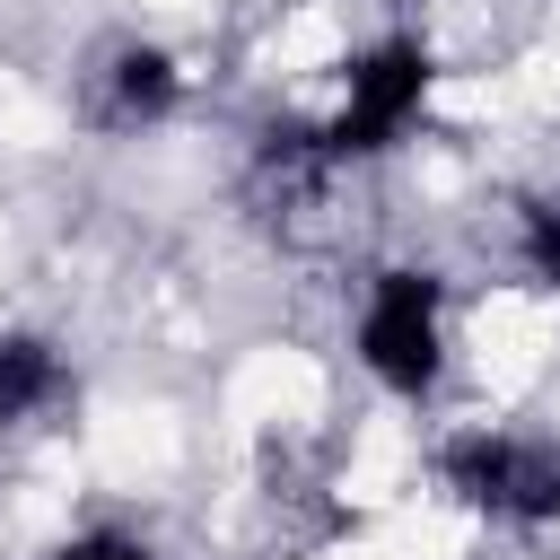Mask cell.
Returning a JSON list of instances; mask_svg holds the SVG:
<instances>
[{
  "mask_svg": "<svg viewBox=\"0 0 560 560\" xmlns=\"http://www.w3.org/2000/svg\"><path fill=\"white\" fill-rule=\"evenodd\" d=\"M446 280L429 262H376L359 280V306H350V359L394 394V402H429L446 385Z\"/></svg>",
  "mask_w": 560,
  "mask_h": 560,
  "instance_id": "cell-1",
  "label": "cell"
},
{
  "mask_svg": "<svg viewBox=\"0 0 560 560\" xmlns=\"http://www.w3.org/2000/svg\"><path fill=\"white\" fill-rule=\"evenodd\" d=\"M438 490L481 525L542 534V525H560V438L499 429V420L455 429V438H438Z\"/></svg>",
  "mask_w": 560,
  "mask_h": 560,
  "instance_id": "cell-2",
  "label": "cell"
},
{
  "mask_svg": "<svg viewBox=\"0 0 560 560\" xmlns=\"http://www.w3.org/2000/svg\"><path fill=\"white\" fill-rule=\"evenodd\" d=\"M429 88H438V52H429L411 26H394V35L359 44V52H350V70H341V105L315 122V131H324V149H332V166L385 158V149L429 114Z\"/></svg>",
  "mask_w": 560,
  "mask_h": 560,
  "instance_id": "cell-3",
  "label": "cell"
},
{
  "mask_svg": "<svg viewBox=\"0 0 560 560\" xmlns=\"http://www.w3.org/2000/svg\"><path fill=\"white\" fill-rule=\"evenodd\" d=\"M79 114L96 131H158L184 114V61L158 44V35H114L96 44V61L79 70Z\"/></svg>",
  "mask_w": 560,
  "mask_h": 560,
  "instance_id": "cell-4",
  "label": "cell"
},
{
  "mask_svg": "<svg viewBox=\"0 0 560 560\" xmlns=\"http://www.w3.org/2000/svg\"><path fill=\"white\" fill-rule=\"evenodd\" d=\"M70 359L52 332H0V429H35L44 411L70 402Z\"/></svg>",
  "mask_w": 560,
  "mask_h": 560,
  "instance_id": "cell-5",
  "label": "cell"
},
{
  "mask_svg": "<svg viewBox=\"0 0 560 560\" xmlns=\"http://www.w3.org/2000/svg\"><path fill=\"white\" fill-rule=\"evenodd\" d=\"M516 262H525L542 289H560V192L516 201Z\"/></svg>",
  "mask_w": 560,
  "mask_h": 560,
  "instance_id": "cell-6",
  "label": "cell"
},
{
  "mask_svg": "<svg viewBox=\"0 0 560 560\" xmlns=\"http://www.w3.org/2000/svg\"><path fill=\"white\" fill-rule=\"evenodd\" d=\"M52 560H166V551L149 534H131V525H79V534L52 542Z\"/></svg>",
  "mask_w": 560,
  "mask_h": 560,
  "instance_id": "cell-7",
  "label": "cell"
}]
</instances>
